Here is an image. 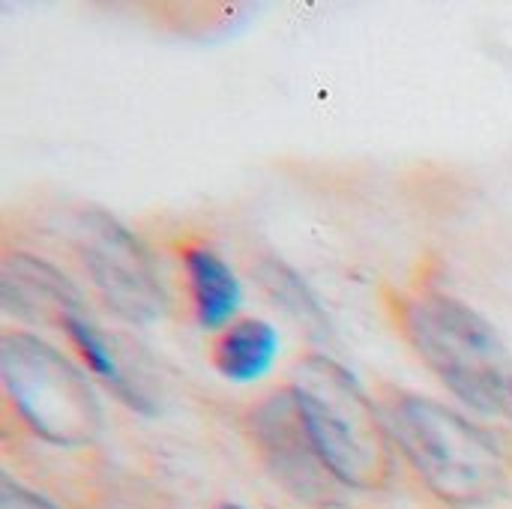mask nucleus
<instances>
[{"label": "nucleus", "instance_id": "nucleus-1", "mask_svg": "<svg viewBox=\"0 0 512 509\" xmlns=\"http://www.w3.org/2000/svg\"><path fill=\"white\" fill-rule=\"evenodd\" d=\"M288 390L312 450L333 480L357 492H378L393 480L396 444L387 420L342 363L303 354L291 366Z\"/></svg>", "mask_w": 512, "mask_h": 509}, {"label": "nucleus", "instance_id": "nucleus-2", "mask_svg": "<svg viewBox=\"0 0 512 509\" xmlns=\"http://www.w3.org/2000/svg\"><path fill=\"white\" fill-rule=\"evenodd\" d=\"M384 420L393 444L444 504L483 507L507 492L510 471L504 453L450 405L408 390H387Z\"/></svg>", "mask_w": 512, "mask_h": 509}, {"label": "nucleus", "instance_id": "nucleus-3", "mask_svg": "<svg viewBox=\"0 0 512 509\" xmlns=\"http://www.w3.org/2000/svg\"><path fill=\"white\" fill-rule=\"evenodd\" d=\"M417 357L468 408L501 414L512 402V369L495 327L465 300L426 288L396 303Z\"/></svg>", "mask_w": 512, "mask_h": 509}, {"label": "nucleus", "instance_id": "nucleus-4", "mask_svg": "<svg viewBox=\"0 0 512 509\" xmlns=\"http://www.w3.org/2000/svg\"><path fill=\"white\" fill-rule=\"evenodd\" d=\"M0 381L21 423L54 447H84L99 435L102 411L84 372L54 345L27 333L0 336Z\"/></svg>", "mask_w": 512, "mask_h": 509}, {"label": "nucleus", "instance_id": "nucleus-5", "mask_svg": "<svg viewBox=\"0 0 512 509\" xmlns=\"http://www.w3.org/2000/svg\"><path fill=\"white\" fill-rule=\"evenodd\" d=\"M75 249L111 312L150 324L165 312V291L147 246L108 210L87 207L75 222Z\"/></svg>", "mask_w": 512, "mask_h": 509}, {"label": "nucleus", "instance_id": "nucleus-6", "mask_svg": "<svg viewBox=\"0 0 512 509\" xmlns=\"http://www.w3.org/2000/svg\"><path fill=\"white\" fill-rule=\"evenodd\" d=\"M246 423H249V435H252L255 447L264 453V459L279 474H285V477L291 474V480H300L315 471H324L312 450V441L306 435L294 393L288 387L264 396L249 411Z\"/></svg>", "mask_w": 512, "mask_h": 509}, {"label": "nucleus", "instance_id": "nucleus-7", "mask_svg": "<svg viewBox=\"0 0 512 509\" xmlns=\"http://www.w3.org/2000/svg\"><path fill=\"white\" fill-rule=\"evenodd\" d=\"M0 297L3 306L27 321L54 318L66 312H81V297L75 285L48 261L30 252H9L0 267Z\"/></svg>", "mask_w": 512, "mask_h": 509}, {"label": "nucleus", "instance_id": "nucleus-8", "mask_svg": "<svg viewBox=\"0 0 512 509\" xmlns=\"http://www.w3.org/2000/svg\"><path fill=\"white\" fill-rule=\"evenodd\" d=\"M180 261H183L195 321L204 330H225L243 300L237 273L216 249L198 240L180 249Z\"/></svg>", "mask_w": 512, "mask_h": 509}, {"label": "nucleus", "instance_id": "nucleus-9", "mask_svg": "<svg viewBox=\"0 0 512 509\" xmlns=\"http://www.w3.org/2000/svg\"><path fill=\"white\" fill-rule=\"evenodd\" d=\"M279 351V333L261 318H237L225 330H219L210 363L213 369L234 384L258 381L270 372Z\"/></svg>", "mask_w": 512, "mask_h": 509}, {"label": "nucleus", "instance_id": "nucleus-10", "mask_svg": "<svg viewBox=\"0 0 512 509\" xmlns=\"http://www.w3.org/2000/svg\"><path fill=\"white\" fill-rule=\"evenodd\" d=\"M60 330L69 336V342L75 345V351L81 354L84 366L123 402L129 405L132 411L138 414H156V402L150 393H144L123 369V363L117 360V351H114V342L99 330L93 327L81 312H66L60 315Z\"/></svg>", "mask_w": 512, "mask_h": 509}, {"label": "nucleus", "instance_id": "nucleus-11", "mask_svg": "<svg viewBox=\"0 0 512 509\" xmlns=\"http://www.w3.org/2000/svg\"><path fill=\"white\" fill-rule=\"evenodd\" d=\"M252 276L273 300V306L285 312V318H291L303 333H309L312 339H330L333 321L294 267H288L276 255H258L252 264Z\"/></svg>", "mask_w": 512, "mask_h": 509}, {"label": "nucleus", "instance_id": "nucleus-12", "mask_svg": "<svg viewBox=\"0 0 512 509\" xmlns=\"http://www.w3.org/2000/svg\"><path fill=\"white\" fill-rule=\"evenodd\" d=\"M0 509H57L48 498L36 495L33 489L15 483L12 477H0Z\"/></svg>", "mask_w": 512, "mask_h": 509}, {"label": "nucleus", "instance_id": "nucleus-13", "mask_svg": "<svg viewBox=\"0 0 512 509\" xmlns=\"http://www.w3.org/2000/svg\"><path fill=\"white\" fill-rule=\"evenodd\" d=\"M216 509H246V507H240V504H219Z\"/></svg>", "mask_w": 512, "mask_h": 509}]
</instances>
